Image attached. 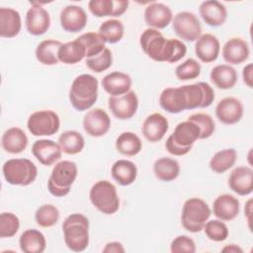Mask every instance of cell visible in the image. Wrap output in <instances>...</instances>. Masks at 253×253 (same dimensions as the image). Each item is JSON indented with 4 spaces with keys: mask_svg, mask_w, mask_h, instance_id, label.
Masks as SVG:
<instances>
[{
    "mask_svg": "<svg viewBox=\"0 0 253 253\" xmlns=\"http://www.w3.org/2000/svg\"><path fill=\"white\" fill-rule=\"evenodd\" d=\"M211 81L221 90L231 89L235 86L238 79L237 71L229 64H218L210 73Z\"/></svg>",
    "mask_w": 253,
    "mask_h": 253,
    "instance_id": "obj_29",
    "label": "cell"
},
{
    "mask_svg": "<svg viewBox=\"0 0 253 253\" xmlns=\"http://www.w3.org/2000/svg\"><path fill=\"white\" fill-rule=\"evenodd\" d=\"M116 149L125 156H134L142 148V142L137 134L132 131H124L116 139Z\"/></svg>",
    "mask_w": 253,
    "mask_h": 253,
    "instance_id": "obj_35",
    "label": "cell"
},
{
    "mask_svg": "<svg viewBox=\"0 0 253 253\" xmlns=\"http://www.w3.org/2000/svg\"><path fill=\"white\" fill-rule=\"evenodd\" d=\"M189 121L195 123L201 130L200 139H206L211 137L215 130V124L213 119L205 113L193 114L188 118Z\"/></svg>",
    "mask_w": 253,
    "mask_h": 253,
    "instance_id": "obj_45",
    "label": "cell"
},
{
    "mask_svg": "<svg viewBox=\"0 0 253 253\" xmlns=\"http://www.w3.org/2000/svg\"><path fill=\"white\" fill-rule=\"evenodd\" d=\"M91 204L104 214H114L120 209V198L116 186L108 180L97 181L90 189Z\"/></svg>",
    "mask_w": 253,
    "mask_h": 253,
    "instance_id": "obj_5",
    "label": "cell"
},
{
    "mask_svg": "<svg viewBox=\"0 0 253 253\" xmlns=\"http://www.w3.org/2000/svg\"><path fill=\"white\" fill-rule=\"evenodd\" d=\"M105 42L117 43L119 42L125 35L124 24L117 19H110L101 24L98 33Z\"/></svg>",
    "mask_w": 253,
    "mask_h": 253,
    "instance_id": "obj_38",
    "label": "cell"
},
{
    "mask_svg": "<svg viewBox=\"0 0 253 253\" xmlns=\"http://www.w3.org/2000/svg\"><path fill=\"white\" fill-rule=\"evenodd\" d=\"M20 228V219L13 212H2L0 214V237L10 238L16 235Z\"/></svg>",
    "mask_w": 253,
    "mask_h": 253,
    "instance_id": "obj_44",
    "label": "cell"
},
{
    "mask_svg": "<svg viewBox=\"0 0 253 253\" xmlns=\"http://www.w3.org/2000/svg\"><path fill=\"white\" fill-rule=\"evenodd\" d=\"M19 246L24 253H42L46 248V240L42 231L30 228L21 234Z\"/></svg>",
    "mask_w": 253,
    "mask_h": 253,
    "instance_id": "obj_31",
    "label": "cell"
},
{
    "mask_svg": "<svg viewBox=\"0 0 253 253\" xmlns=\"http://www.w3.org/2000/svg\"><path fill=\"white\" fill-rule=\"evenodd\" d=\"M201 74V64L194 58H188L175 69L176 77L181 81L193 80Z\"/></svg>",
    "mask_w": 253,
    "mask_h": 253,
    "instance_id": "obj_43",
    "label": "cell"
},
{
    "mask_svg": "<svg viewBox=\"0 0 253 253\" xmlns=\"http://www.w3.org/2000/svg\"><path fill=\"white\" fill-rule=\"evenodd\" d=\"M200 127L195 123L187 120L179 123L170 136L180 147L192 149L194 143L200 139Z\"/></svg>",
    "mask_w": 253,
    "mask_h": 253,
    "instance_id": "obj_25",
    "label": "cell"
},
{
    "mask_svg": "<svg viewBox=\"0 0 253 253\" xmlns=\"http://www.w3.org/2000/svg\"><path fill=\"white\" fill-rule=\"evenodd\" d=\"M165 148L170 154H172L174 156H183L191 151V148H183V147H180L179 145H177L173 141L171 136H169L167 138V140L165 142Z\"/></svg>",
    "mask_w": 253,
    "mask_h": 253,
    "instance_id": "obj_47",
    "label": "cell"
},
{
    "mask_svg": "<svg viewBox=\"0 0 253 253\" xmlns=\"http://www.w3.org/2000/svg\"><path fill=\"white\" fill-rule=\"evenodd\" d=\"M251 200H249L248 202H247V204H246V206H245V210H244V211H245V214L248 216V221L250 222V218H249V215L251 214Z\"/></svg>",
    "mask_w": 253,
    "mask_h": 253,
    "instance_id": "obj_51",
    "label": "cell"
},
{
    "mask_svg": "<svg viewBox=\"0 0 253 253\" xmlns=\"http://www.w3.org/2000/svg\"><path fill=\"white\" fill-rule=\"evenodd\" d=\"M25 24L30 35L42 36L45 34L50 27L49 13L40 4L32 3V6L26 13Z\"/></svg>",
    "mask_w": 253,
    "mask_h": 253,
    "instance_id": "obj_12",
    "label": "cell"
},
{
    "mask_svg": "<svg viewBox=\"0 0 253 253\" xmlns=\"http://www.w3.org/2000/svg\"><path fill=\"white\" fill-rule=\"evenodd\" d=\"M244 108L241 101L235 97L221 99L215 107L217 120L224 125H234L243 117Z\"/></svg>",
    "mask_w": 253,
    "mask_h": 253,
    "instance_id": "obj_14",
    "label": "cell"
},
{
    "mask_svg": "<svg viewBox=\"0 0 253 253\" xmlns=\"http://www.w3.org/2000/svg\"><path fill=\"white\" fill-rule=\"evenodd\" d=\"M126 251L124 245L119 241L108 242L103 248L104 253H124Z\"/></svg>",
    "mask_w": 253,
    "mask_h": 253,
    "instance_id": "obj_49",
    "label": "cell"
},
{
    "mask_svg": "<svg viewBox=\"0 0 253 253\" xmlns=\"http://www.w3.org/2000/svg\"><path fill=\"white\" fill-rule=\"evenodd\" d=\"M101 84L110 96H122L130 91L132 80L125 72L114 71L104 76Z\"/></svg>",
    "mask_w": 253,
    "mask_h": 253,
    "instance_id": "obj_26",
    "label": "cell"
},
{
    "mask_svg": "<svg viewBox=\"0 0 253 253\" xmlns=\"http://www.w3.org/2000/svg\"><path fill=\"white\" fill-rule=\"evenodd\" d=\"M65 245L74 252H82L89 245V220L82 213H71L62 223Z\"/></svg>",
    "mask_w": 253,
    "mask_h": 253,
    "instance_id": "obj_3",
    "label": "cell"
},
{
    "mask_svg": "<svg viewBox=\"0 0 253 253\" xmlns=\"http://www.w3.org/2000/svg\"><path fill=\"white\" fill-rule=\"evenodd\" d=\"M62 152L75 155L80 153L85 146V139L83 135L77 130H66L62 132L57 140Z\"/></svg>",
    "mask_w": 253,
    "mask_h": 253,
    "instance_id": "obj_36",
    "label": "cell"
},
{
    "mask_svg": "<svg viewBox=\"0 0 253 253\" xmlns=\"http://www.w3.org/2000/svg\"><path fill=\"white\" fill-rule=\"evenodd\" d=\"M111 174L121 186H129L137 177V167L130 160L119 159L112 165Z\"/></svg>",
    "mask_w": 253,
    "mask_h": 253,
    "instance_id": "obj_30",
    "label": "cell"
},
{
    "mask_svg": "<svg viewBox=\"0 0 253 253\" xmlns=\"http://www.w3.org/2000/svg\"><path fill=\"white\" fill-rule=\"evenodd\" d=\"M4 179L14 186H29L38 176V168L33 161L27 158H12L2 167Z\"/></svg>",
    "mask_w": 253,
    "mask_h": 253,
    "instance_id": "obj_7",
    "label": "cell"
},
{
    "mask_svg": "<svg viewBox=\"0 0 253 253\" xmlns=\"http://www.w3.org/2000/svg\"><path fill=\"white\" fill-rule=\"evenodd\" d=\"M85 64L90 70L96 73H101L112 66L113 64L112 51L108 47H106L98 55L86 58Z\"/></svg>",
    "mask_w": 253,
    "mask_h": 253,
    "instance_id": "obj_42",
    "label": "cell"
},
{
    "mask_svg": "<svg viewBox=\"0 0 253 253\" xmlns=\"http://www.w3.org/2000/svg\"><path fill=\"white\" fill-rule=\"evenodd\" d=\"M58 209L51 204H44L41 206L35 213V219L41 227H51L55 225L59 219Z\"/></svg>",
    "mask_w": 253,
    "mask_h": 253,
    "instance_id": "obj_40",
    "label": "cell"
},
{
    "mask_svg": "<svg viewBox=\"0 0 253 253\" xmlns=\"http://www.w3.org/2000/svg\"><path fill=\"white\" fill-rule=\"evenodd\" d=\"M203 230L210 240L215 242L224 241L229 233L227 225L220 219L208 220L205 223Z\"/></svg>",
    "mask_w": 253,
    "mask_h": 253,
    "instance_id": "obj_41",
    "label": "cell"
},
{
    "mask_svg": "<svg viewBox=\"0 0 253 253\" xmlns=\"http://www.w3.org/2000/svg\"><path fill=\"white\" fill-rule=\"evenodd\" d=\"M211 214V210L204 200L190 198L183 205L181 223L186 230L197 233L204 229L205 223L209 220Z\"/></svg>",
    "mask_w": 253,
    "mask_h": 253,
    "instance_id": "obj_6",
    "label": "cell"
},
{
    "mask_svg": "<svg viewBox=\"0 0 253 253\" xmlns=\"http://www.w3.org/2000/svg\"><path fill=\"white\" fill-rule=\"evenodd\" d=\"M28 136L20 127L13 126L8 128L2 135L1 143L3 149L11 154H19L28 146Z\"/></svg>",
    "mask_w": 253,
    "mask_h": 253,
    "instance_id": "obj_28",
    "label": "cell"
},
{
    "mask_svg": "<svg viewBox=\"0 0 253 253\" xmlns=\"http://www.w3.org/2000/svg\"><path fill=\"white\" fill-rule=\"evenodd\" d=\"M237 159V152L234 148H225L213 154L210 160V168L217 174H222L233 167Z\"/></svg>",
    "mask_w": 253,
    "mask_h": 253,
    "instance_id": "obj_37",
    "label": "cell"
},
{
    "mask_svg": "<svg viewBox=\"0 0 253 253\" xmlns=\"http://www.w3.org/2000/svg\"><path fill=\"white\" fill-rule=\"evenodd\" d=\"M153 173L158 180L162 182H171L179 176L180 165L174 158L161 157L155 160L153 164Z\"/></svg>",
    "mask_w": 253,
    "mask_h": 253,
    "instance_id": "obj_33",
    "label": "cell"
},
{
    "mask_svg": "<svg viewBox=\"0 0 253 253\" xmlns=\"http://www.w3.org/2000/svg\"><path fill=\"white\" fill-rule=\"evenodd\" d=\"M59 21L61 28L65 32L76 34L86 27L88 17L82 7L77 5H67L61 10Z\"/></svg>",
    "mask_w": 253,
    "mask_h": 253,
    "instance_id": "obj_13",
    "label": "cell"
},
{
    "mask_svg": "<svg viewBox=\"0 0 253 253\" xmlns=\"http://www.w3.org/2000/svg\"><path fill=\"white\" fill-rule=\"evenodd\" d=\"M199 12L204 22L210 27L222 26L227 18L225 6L216 0H207L201 3Z\"/></svg>",
    "mask_w": 253,
    "mask_h": 253,
    "instance_id": "obj_23",
    "label": "cell"
},
{
    "mask_svg": "<svg viewBox=\"0 0 253 253\" xmlns=\"http://www.w3.org/2000/svg\"><path fill=\"white\" fill-rule=\"evenodd\" d=\"M171 253H195V241L187 235H179L175 237L170 244Z\"/></svg>",
    "mask_w": 253,
    "mask_h": 253,
    "instance_id": "obj_46",
    "label": "cell"
},
{
    "mask_svg": "<svg viewBox=\"0 0 253 253\" xmlns=\"http://www.w3.org/2000/svg\"><path fill=\"white\" fill-rule=\"evenodd\" d=\"M108 107L114 117L119 120H129L137 111L138 98L134 91L130 90L122 96H110Z\"/></svg>",
    "mask_w": 253,
    "mask_h": 253,
    "instance_id": "obj_10",
    "label": "cell"
},
{
    "mask_svg": "<svg viewBox=\"0 0 253 253\" xmlns=\"http://www.w3.org/2000/svg\"><path fill=\"white\" fill-rule=\"evenodd\" d=\"M222 252H227V253H242L243 249L241 247H239L236 244H228L226 246H224L221 249Z\"/></svg>",
    "mask_w": 253,
    "mask_h": 253,
    "instance_id": "obj_50",
    "label": "cell"
},
{
    "mask_svg": "<svg viewBox=\"0 0 253 253\" xmlns=\"http://www.w3.org/2000/svg\"><path fill=\"white\" fill-rule=\"evenodd\" d=\"M168 128V120L159 113H153L144 120L141 126V132L148 141L158 142L164 137Z\"/></svg>",
    "mask_w": 253,
    "mask_h": 253,
    "instance_id": "obj_20",
    "label": "cell"
},
{
    "mask_svg": "<svg viewBox=\"0 0 253 253\" xmlns=\"http://www.w3.org/2000/svg\"><path fill=\"white\" fill-rule=\"evenodd\" d=\"M139 44L143 52L152 60L175 63L187 53L186 44L177 39H166L159 30L148 28L142 32Z\"/></svg>",
    "mask_w": 253,
    "mask_h": 253,
    "instance_id": "obj_1",
    "label": "cell"
},
{
    "mask_svg": "<svg viewBox=\"0 0 253 253\" xmlns=\"http://www.w3.org/2000/svg\"><path fill=\"white\" fill-rule=\"evenodd\" d=\"M32 153L41 164L50 166L61 158L62 150L59 144L51 139H39L33 143Z\"/></svg>",
    "mask_w": 253,
    "mask_h": 253,
    "instance_id": "obj_15",
    "label": "cell"
},
{
    "mask_svg": "<svg viewBox=\"0 0 253 253\" xmlns=\"http://www.w3.org/2000/svg\"><path fill=\"white\" fill-rule=\"evenodd\" d=\"M82 125L87 134L93 137H100L109 131L111 127V119L103 109L94 108L85 114Z\"/></svg>",
    "mask_w": 253,
    "mask_h": 253,
    "instance_id": "obj_11",
    "label": "cell"
},
{
    "mask_svg": "<svg viewBox=\"0 0 253 253\" xmlns=\"http://www.w3.org/2000/svg\"><path fill=\"white\" fill-rule=\"evenodd\" d=\"M78 174L77 165L70 160H62L52 168L47 180V190L54 197H64L69 194L70 188Z\"/></svg>",
    "mask_w": 253,
    "mask_h": 253,
    "instance_id": "obj_4",
    "label": "cell"
},
{
    "mask_svg": "<svg viewBox=\"0 0 253 253\" xmlns=\"http://www.w3.org/2000/svg\"><path fill=\"white\" fill-rule=\"evenodd\" d=\"M172 20L173 14L171 9L163 3H150L144 10V21L149 28L155 30L165 29Z\"/></svg>",
    "mask_w": 253,
    "mask_h": 253,
    "instance_id": "obj_17",
    "label": "cell"
},
{
    "mask_svg": "<svg viewBox=\"0 0 253 253\" xmlns=\"http://www.w3.org/2000/svg\"><path fill=\"white\" fill-rule=\"evenodd\" d=\"M77 40L80 41L85 47L86 58L98 55L106 48L105 41L102 39V37L99 34L95 32H88V33L82 34L77 38Z\"/></svg>",
    "mask_w": 253,
    "mask_h": 253,
    "instance_id": "obj_39",
    "label": "cell"
},
{
    "mask_svg": "<svg viewBox=\"0 0 253 253\" xmlns=\"http://www.w3.org/2000/svg\"><path fill=\"white\" fill-rule=\"evenodd\" d=\"M62 42L48 39L41 42L36 47V58L37 60L43 65H56L58 63V49L61 46Z\"/></svg>",
    "mask_w": 253,
    "mask_h": 253,
    "instance_id": "obj_32",
    "label": "cell"
},
{
    "mask_svg": "<svg viewBox=\"0 0 253 253\" xmlns=\"http://www.w3.org/2000/svg\"><path fill=\"white\" fill-rule=\"evenodd\" d=\"M27 127L35 136H50L58 131L60 119L51 110L37 111L29 117Z\"/></svg>",
    "mask_w": 253,
    "mask_h": 253,
    "instance_id": "obj_8",
    "label": "cell"
},
{
    "mask_svg": "<svg viewBox=\"0 0 253 253\" xmlns=\"http://www.w3.org/2000/svg\"><path fill=\"white\" fill-rule=\"evenodd\" d=\"M99 82L91 74H80L71 83L68 98L72 107L79 111H87L98 99Z\"/></svg>",
    "mask_w": 253,
    "mask_h": 253,
    "instance_id": "obj_2",
    "label": "cell"
},
{
    "mask_svg": "<svg viewBox=\"0 0 253 253\" xmlns=\"http://www.w3.org/2000/svg\"><path fill=\"white\" fill-rule=\"evenodd\" d=\"M239 210L238 199L229 194L219 195L212 203L213 214L222 221L233 220L238 215Z\"/></svg>",
    "mask_w": 253,
    "mask_h": 253,
    "instance_id": "obj_24",
    "label": "cell"
},
{
    "mask_svg": "<svg viewBox=\"0 0 253 253\" xmlns=\"http://www.w3.org/2000/svg\"><path fill=\"white\" fill-rule=\"evenodd\" d=\"M220 51L218 39L211 34L201 35L195 42V53L204 63H211L216 60Z\"/></svg>",
    "mask_w": 253,
    "mask_h": 253,
    "instance_id": "obj_19",
    "label": "cell"
},
{
    "mask_svg": "<svg viewBox=\"0 0 253 253\" xmlns=\"http://www.w3.org/2000/svg\"><path fill=\"white\" fill-rule=\"evenodd\" d=\"M22 28L20 13L13 8H0V37L11 39L19 35Z\"/></svg>",
    "mask_w": 253,
    "mask_h": 253,
    "instance_id": "obj_27",
    "label": "cell"
},
{
    "mask_svg": "<svg viewBox=\"0 0 253 253\" xmlns=\"http://www.w3.org/2000/svg\"><path fill=\"white\" fill-rule=\"evenodd\" d=\"M242 78H243V82L245 85H247V87L252 88V82H253V64L252 63H248L247 65H245L242 69Z\"/></svg>",
    "mask_w": 253,
    "mask_h": 253,
    "instance_id": "obj_48",
    "label": "cell"
},
{
    "mask_svg": "<svg viewBox=\"0 0 253 253\" xmlns=\"http://www.w3.org/2000/svg\"><path fill=\"white\" fill-rule=\"evenodd\" d=\"M86 55L83 43L77 39L62 43L58 49V60L64 64H76Z\"/></svg>",
    "mask_w": 253,
    "mask_h": 253,
    "instance_id": "obj_34",
    "label": "cell"
},
{
    "mask_svg": "<svg viewBox=\"0 0 253 253\" xmlns=\"http://www.w3.org/2000/svg\"><path fill=\"white\" fill-rule=\"evenodd\" d=\"M127 0H91L88 3L90 12L98 17H120L127 10Z\"/></svg>",
    "mask_w": 253,
    "mask_h": 253,
    "instance_id": "obj_21",
    "label": "cell"
},
{
    "mask_svg": "<svg viewBox=\"0 0 253 253\" xmlns=\"http://www.w3.org/2000/svg\"><path fill=\"white\" fill-rule=\"evenodd\" d=\"M172 26L175 34L186 42H196L202 35L201 23L192 12L183 11L177 13L172 20Z\"/></svg>",
    "mask_w": 253,
    "mask_h": 253,
    "instance_id": "obj_9",
    "label": "cell"
},
{
    "mask_svg": "<svg viewBox=\"0 0 253 253\" xmlns=\"http://www.w3.org/2000/svg\"><path fill=\"white\" fill-rule=\"evenodd\" d=\"M160 107L170 114H179L188 110L187 99L182 86L165 88L159 96Z\"/></svg>",
    "mask_w": 253,
    "mask_h": 253,
    "instance_id": "obj_18",
    "label": "cell"
},
{
    "mask_svg": "<svg viewBox=\"0 0 253 253\" xmlns=\"http://www.w3.org/2000/svg\"><path fill=\"white\" fill-rule=\"evenodd\" d=\"M250 49L246 41L241 38H231L222 46V57L225 62L237 65L246 61Z\"/></svg>",
    "mask_w": 253,
    "mask_h": 253,
    "instance_id": "obj_22",
    "label": "cell"
},
{
    "mask_svg": "<svg viewBox=\"0 0 253 253\" xmlns=\"http://www.w3.org/2000/svg\"><path fill=\"white\" fill-rule=\"evenodd\" d=\"M229 189L239 196H248L253 191V170L248 166L234 168L228 177Z\"/></svg>",
    "mask_w": 253,
    "mask_h": 253,
    "instance_id": "obj_16",
    "label": "cell"
}]
</instances>
